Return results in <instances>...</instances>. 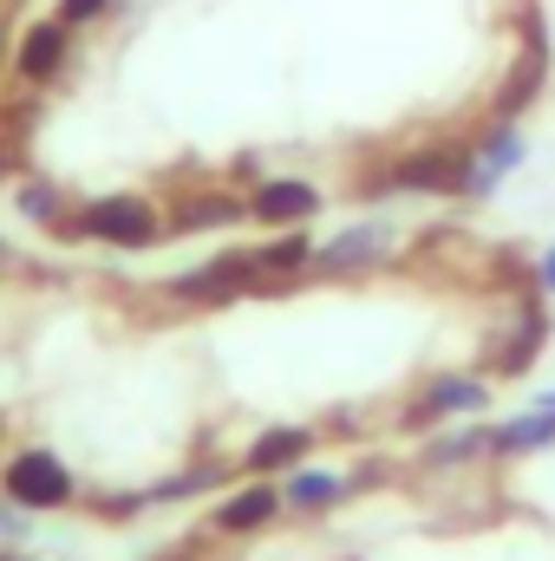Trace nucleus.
<instances>
[{
  "instance_id": "obj_1",
  "label": "nucleus",
  "mask_w": 555,
  "mask_h": 561,
  "mask_svg": "<svg viewBox=\"0 0 555 561\" xmlns=\"http://www.w3.org/2000/svg\"><path fill=\"white\" fill-rule=\"evenodd\" d=\"M471 170H477V157H464V150H424V157H412L393 183H399V190H464Z\"/></svg>"
},
{
  "instance_id": "obj_2",
  "label": "nucleus",
  "mask_w": 555,
  "mask_h": 561,
  "mask_svg": "<svg viewBox=\"0 0 555 561\" xmlns=\"http://www.w3.org/2000/svg\"><path fill=\"white\" fill-rule=\"evenodd\" d=\"M7 490H13L20 503H33V510H39V503H59V496H66V477H59L53 463L26 457V463H13V470H7Z\"/></svg>"
},
{
  "instance_id": "obj_3",
  "label": "nucleus",
  "mask_w": 555,
  "mask_h": 561,
  "mask_svg": "<svg viewBox=\"0 0 555 561\" xmlns=\"http://www.w3.org/2000/svg\"><path fill=\"white\" fill-rule=\"evenodd\" d=\"M471 405H484V386H471V379H444V386H431V392L418 399V419H424V412H471Z\"/></svg>"
},
{
  "instance_id": "obj_4",
  "label": "nucleus",
  "mask_w": 555,
  "mask_h": 561,
  "mask_svg": "<svg viewBox=\"0 0 555 561\" xmlns=\"http://www.w3.org/2000/svg\"><path fill=\"white\" fill-rule=\"evenodd\" d=\"M59 53H66V26H39V33L26 39V72H53Z\"/></svg>"
},
{
  "instance_id": "obj_5",
  "label": "nucleus",
  "mask_w": 555,
  "mask_h": 561,
  "mask_svg": "<svg viewBox=\"0 0 555 561\" xmlns=\"http://www.w3.org/2000/svg\"><path fill=\"white\" fill-rule=\"evenodd\" d=\"M543 437H555V412H550V405H543V412H530L523 424H510V431H503V444H517V450H523V444H543Z\"/></svg>"
},
{
  "instance_id": "obj_6",
  "label": "nucleus",
  "mask_w": 555,
  "mask_h": 561,
  "mask_svg": "<svg viewBox=\"0 0 555 561\" xmlns=\"http://www.w3.org/2000/svg\"><path fill=\"white\" fill-rule=\"evenodd\" d=\"M269 510H275V496H262V490H256V496H242V503H236V510H229L223 523H229V529H256V523H262Z\"/></svg>"
},
{
  "instance_id": "obj_7",
  "label": "nucleus",
  "mask_w": 555,
  "mask_h": 561,
  "mask_svg": "<svg viewBox=\"0 0 555 561\" xmlns=\"http://www.w3.org/2000/svg\"><path fill=\"white\" fill-rule=\"evenodd\" d=\"M543 280H550V287H555V255H550V262H543Z\"/></svg>"
},
{
  "instance_id": "obj_8",
  "label": "nucleus",
  "mask_w": 555,
  "mask_h": 561,
  "mask_svg": "<svg viewBox=\"0 0 555 561\" xmlns=\"http://www.w3.org/2000/svg\"><path fill=\"white\" fill-rule=\"evenodd\" d=\"M550 412H555V399H550Z\"/></svg>"
}]
</instances>
